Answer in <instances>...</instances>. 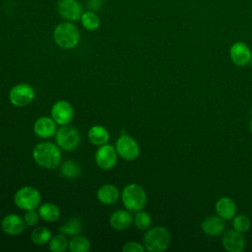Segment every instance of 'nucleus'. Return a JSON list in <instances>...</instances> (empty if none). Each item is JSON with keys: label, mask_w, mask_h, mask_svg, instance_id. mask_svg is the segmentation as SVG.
<instances>
[{"label": "nucleus", "mask_w": 252, "mask_h": 252, "mask_svg": "<svg viewBox=\"0 0 252 252\" xmlns=\"http://www.w3.org/2000/svg\"><path fill=\"white\" fill-rule=\"evenodd\" d=\"M32 158L40 167L54 169L60 164L61 151L58 145L51 142H42L33 148Z\"/></svg>", "instance_id": "obj_1"}, {"label": "nucleus", "mask_w": 252, "mask_h": 252, "mask_svg": "<svg viewBox=\"0 0 252 252\" xmlns=\"http://www.w3.org/2000/svg\"><path fill=\"white\" fill-rule=\"evenodd\" d=\"M55 43L63 49H72L80 41V32L78 28L70 22L58 24L53 31Z\"/></svg>", "instance_id": "obj_2"}, {"label": "nucleus", "mask_w": 252, "mask_h": 252, "mask_svg": "<svg viewBox=\"0 0 252 252\" xmlns=\"http://www.w3.org/2000/svg\"><path fill=\"white\" fill-rule=\"evenodd\" d=\"M169 231L160 225L148 228L143 238V244L147 251L161 252L165 250L170 243Z\"/></svg>", "instance_id": "obj_3"}, {"label": "nucleus", "mask_w": 252, "mask_h": 252, "mask_svg": "<svg viewBox=\"0 0 252 252\" xmlns=\"http://www.w3.org/2000/svg\"><path fill=\"white\" fill-rule=\"evenodd\" d=\"M122 203L126 210L130 212H139L144 209L147 203L145 190L138 184L131 183L124 187L121 195Z\"/></svg>", "instance_id": "obj_4"}, {"label": "nucleus", "mask_w": 252, "mask_h": 252, "mask_svg": "<svg viewBox=\"0 0 252 252\" xmlns=\"http://www.w3.org/2000/svg\"><path fill=\"white\" fill-rule=\"evenodd\" d=\"M41 197L39 191L32 186H24L20 188L14 196L15 205L24 211L36 209L40 205Z\"/></svg>", "instance_id": "obj_5"}, {"label": "nucleus", "mask_w": 252, "mask_h": 252, "mask_svg": "<svg viewBox=\"0 0 252 252\" xmlns=\"http://www.w3.org/2000/svg\"><path fill=\"white\" fill-rule=\"evenodd\" d=\"M55 141L60 149L71 152L78 148L81 136L77 129L72 126L63 125L55 133Z\"/></svg>", "instance_id": "obj_6"}, {"label": "nucleus", "mask_w": 252, "mask_h": 252, "mask_svg": "<svg viewBox=\"0 0 252 252\" xmlns=\"http://www.w3.org/2000/svg\"><path fill=\"white\" fill-rule=\"evenodd\" d=\"M35 93L33 88L29 84H18L14 86L9 92L10 102L17 107H24L29 105L34 98Z\"/></svg>", "instance_id": "obj_7"}, {"label": "nucleus", "mask_w": 252, "mask_h": 252, "mask_svg": "<svg viewBox=\"0 0 252 252\" xmlns=\"http://www.w3.org/2000/svg\"><path fill=\"white\" fill-rule=\"evenodd\" d=\"M117 154L125 160H134L140 155V147L135 139L128 135H121L115 144Z\"/></svg>", "instance_id": "obj_8"}, {"label": "nucleus", "mask_w": 252, "mask_h": 252, "mask_svg": "<svg viewBox=\"0 0 252 252\" xmlns=\"http://www.w3.org/2000/svg\"><path fill=\"white\" fill-rule=\"evenodd\" d=\"M117 156L118 154L113 146L104 144L102 146H99V148L95 152V163L99 168L103 170L111 169L116 164Z\"/></svg>", "instance_id": "obj_9"}, {"label": "nucleus", "mask_w": 252, "mask_h": 252, "mask_svg": "<svg viewBox=\"0 0 252 252\" xmlns=\"http://www.w3.org/2000/svg\"><path fill=\"white\" fill-rule=\"evenodd\" d=\"M51 117L58 125H68L74 118L73 106L66 100H58L51 107Z\"/></svg>", "instance_id": "obj_10"}, {"label": "nucleus", "mask_w": 252, "mask_h": 252, "mask_svg": "<svg viewBox=\"0 0 252 252\" xmlns=\"http://www.w3.org/2000/svg\"><path fill=\"white\" fill-rule=\"evenodd\" d=\"M57 10L59 15L69 22L80 20L83 14L82 6L78 0H59Z\"/></svg>", "instance_id": "obj_11"}, {"label": "nucleus", "mask_w": 252, "mask_h": 252, "mask_svg": "<svg viewBox=\"0 0 252 252\" xmlns=\"http://www.w3.org/2000/svg\"><path fill=\"white\" fill-rule=\"evenodd\" d=\"M231 61L236 66H245L250 62L252 53L248 45L242 41L234 42L229 49Z\"/></svg>", "instance_id": "obj_12"}, {"label": "nucleus", "mask_w": 252, "mask_h": 252, "mask_svg": "<svg viewBox=\"0 0 252 252\" xmlns=\"http://www.w3.org/2000/svg\"><path fill=\"white\" fill-rule=\"evenodd\" d=\"M26 223L24 219L16 214L5 216L1 221L2 230L9 235H18L24 231Z\"/></svg>", "instance_id": "obj_13"}, {"label": "nucleus", "mask_w": 252, "mask_h": 252, "mask_svg": "<svg viewBox=\"0 0 252 252\" xmlns=\"http://www.w3.org/2000/svg\"><path fill=\"white\" fill-rule=\"evenodd\" d=\"M56 122L52 119V117H39L33 124L34 134L41 139H47L52 137L56 133Z\"/></svg>", "instance_id": "obj_14"}, {"label": "nucleus", "mask_w": 252, "mask_h": 252, "mask_svg": "<svg viewBox=\"0 0 252 252\" xmlns=\"http://www.w3.org/2000/svg\"><path fill=\"white\" fill-rule=\"evenodd\" d=\"M222 244L228 252H241L245 247V240L241 232L233 229L225 232L222 238Z\"/></svg>", "instance_id": "obj_15"}, {"label": "nucleus", "mask_w": 252, "mask_h": 252, "mask_svg": "<svg viewBox=\"0 0 252 252\" xmlns=\"http://www.w3.org/2000/svg\"><path fill=\"white\" fill-rule=\"evenodd\" d=\"M109 223L115 230H125L133 223V217L128 210H118L111 214Z\"/></svg>", "instance_id": "obj_16"}, {"label": "nucleus", "mask_w": 252, "mask_h": 252, "mask_svg": "<svg viewBox=\"0 0 252 252\" xmlns=\"http://www.w3.org/2000/svg\"><path fill=\"white\" fill-rule=\"evenodd\" d=\"M225 227V223L222 218L211 216L206 218L201 225V228L204 233L210 235V236H216L220 234Z\"/></svg>", "instance_id": "obj_17"}, {"label": "nucleus", "mask_w": 252, "mask_h": 252, "mask_svg": "<svg viewBox=\"0 0 252 252\" xmlns=\"http://www.w3.org/2000/svg\"><path fill=\"white\" fill-rule=\"evenodd\" d=\"M236 205L234 201L228 197H222L218 200L216 204V211L218 216L223 220H230L235 216Z\"/></svg>", "instance_id": "obj_18"}, {"label": "nucleus", "mask_w": 252, "mask_h": 252, "mask_svg": "<svg viewBox=\"0 0 252 252\" xmlns=\"http://www.w3.org/2000/svg\"><path fill=\"white\" fill-rule=\"evenodd\" d=\"M97 200L103 205H112L119 198V190L112 184H104L97 190Z\"/></svg>", "instance_id": "obj_19"}, {"label": "nucleus", "mask_w": 252, "mask_h": 252, "mask_svg": "<svg viewBox=\"0 0 252 252\" xmlns=\"http://www.w3.org/2000/svg\"><path fill=\"white\" fill-rule=\"evenodd\" d=\"M88 139L94 146L99 147L104 144H107L109 140L108 130L101 125H94L89 130Z\"/></svg>", "instance_id": "obj_20"}, {"label": "nucleus", "mask_w": 252, "mask_h": 252, "mask_svg": "<svg viewBox=\"0 0 252 252\" xmlns=\"http://www.w3.org/2000/svg\"><path fill=\"white\" fill-rule=\"evenodd\" d=\"M38 214L44 221L54 222L60 217V209L53 203H43L38 208Z\"/></svg>", "instance_id": "obj_21"}, {"label": "nucleus", "mask_w": 252, "mask_h": 252, "mask_svg": "<svg viewBox=\"0 0 252 252\" xmlns=\"http://www.w3.org/2000/svg\"><path fill=\"white\" fill-rule=\"evenodd\" d=\"M31 239L33 244L37 246H42L49 242L51 239V231L46 226H39L32 230L31 234Z\"/></svg>", "instance_id": "obj_22"}, {"label": "nucleus", "mask_w": 252, "mask_h": 252, "mask_svg": "<svg viewBox=\"0 0 252 252\" xmlns=\"http://www.w3.org/2000/svg\"><path fill=\"white\" fill-rule=\"evenodd\" d=\"M80 20H81L82 26L87 31H90V32H94V31L97 30L100 25V20H99L98 16L93 11L84 12L82 14Z\"/></svg>", "instance_id": "obj_23"}, {"label": "nucleus", "mask_w": 252, "mask_h": 252, "mask_svg": "<svg viewBox=\"0 0 252 252\" xmlns=\"http://www.w3.org/2000/svg\"><path fill=\"white\" fill-rule=\"evenodd\" d=\"M82 230V220L78 218H72L66 220L59 228L60 233L64 235L75 236Z\"/></svg>", "instance_id": "obj_24"}, {"label": "nucleus", "mask_w": 252, "mask_h": 252, "mask_svg": "<svg viewBox=\"0 0 252 252\" xmlns=\"http://www.w3.org/2000/svg\"><path fill=\"white\" fill-rule=\"evenodd\" d=\"M68 247L72 252H88L91 248V242L87 237L77 234L69 241Z\"/></svg>", "instance_id": "obj_25"}, {"label": "nucleus", "mask_w": 252, "mask_h": 252, "mask_svg": "<svg viewBox=\"0 0 252 252\" xmlns=\"http://www.w3.org/2000/svg\"><path fill=\"white\" fill-rule=\"evenodd\" d=\"M60 173L67 179H74L80 176L81 167L77 162L73 160H67L60 166Z\"/></svg>", "instance_id": "obj_26"}, {"label": "nucleus", "mask_w": 252, "mask_h": 252, "mask_svg": "<svg viewBox=\"0 0 252 252\" xmlns=\"http://www.w3.org/2000/svg\"><path fill=\"white\" fill-rule=\"evenodd\" d=\"M69 241L67 237L62 233L51 237V239L48 242V247L53 252H63L67 249Z\"/></svg>", "instance_id": "obj_27"}, {"label": "nucleus", "mask_w": 252, "mask_h": 252, "mask_svg": "<svg viewBox=\"0 0 252 252\" xmlns=\"http://www.w3.org/2000/svg\"><path fill=\"white\" fill-rule=\"evenodd\" d=\"M133 222L138 229L147 230L151 226L152 219L148 213L141 210L136 212V215L133 218Z\"/></svg>", "instance_id": "obj_28"}, {"label": "nucleus", "mask_w": 252, "mask_h": 252, "mask_svg": "<svg viewBox=\"0 0 252 252\" xmlns=\"http://www.w3.org/2000/svg\"><path fill=\"white\" fill-rule=\"evenodd\" d=\"M233 228L238 232H246L251 226V221L247 216L238 215L233 219Z\"/></svg>", "instance_id": "obj_29"}, {"label": "nucleus", "mask_w": 252, "mask_h": 252, "mask_svg": "<svg viewBox=\"0 0 252 252\" xmlns=\"http://www.w3.org/2000/svg\"><path fill=\"white\" fill-rule=\"evenodd\" d=\"M39 218L40 217H39L38 212H36L35 209H33V210L26 211V214L24 216V220H25L26 225L34 226L35 224H37Z\"/></svg>", "instance_id": "obj_30"}, {"label": "nucleus", "mask_w": 252, "mask_h": 252, "mask_svg": "<svg viewBox=\"0 0 252 252\" xmlns=\"http://www.w3.org/2000/svg\"><path fill=\"white\" fill-rule=\"evenodd\" d=\"M145 250V247L136 241H129L122 247L123 252H144Z\"/></svg>", "instance_id": "obj_31"}, {"label": "nucleus", "mask_w": 252, "mask_h": 252, "mask_svg": "<svg viewBox=\"0 0 252 252\" xmlns=\"http://www.w3.org/2000/svg\"><path fill=\"white\" fill-rule=\"evenodd\" d=\"M88 4L91 9L97 10V9H99V7L101 5V0H89Z\"/></svg>", "instance_id": "obj_32"}, {"label": "nucleus", "mask_w": 252, "mask_h": 252, "mask_svg": "<svg viewBox=\"0 0 252 252\" xmlns=\"http://www.w3.org/2000/svg\"><path fill=\"white\" fill-rule=\"evenodd\" d=\"M249 130H250V132L252 133V119H251L250 122H249Z\"/></svg>", "instance_id": "obj_33"}, {"label": "nucleus", "mask_w": 252, "mask_h": 252, "mask_svg": "<svg viewBox=\"0 0 252 252\" xmlns=\"http://www.w3.org/2000/svg\"><path fill=\"white\" fill-rule=\"evenodd\" d=\"M249 63H250V65H251V67H252V57H251V59H250V62H249Z\"/></svg>", "instance_id": "obj_34"}, {"label": "nucleus", "mask_w": 252, "mask_h": 252, "mask_svg": "<svg viewBox=\"0 0 252 252\" xmlns=\"http://www.w3.org/2000/svg\"><path fill=\"white\" fill-rule=\"evenodd\" d=\"M251 113H252V109H251Z\"/></svg>", "instance_id": "obj_35"}]
</instances>
